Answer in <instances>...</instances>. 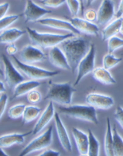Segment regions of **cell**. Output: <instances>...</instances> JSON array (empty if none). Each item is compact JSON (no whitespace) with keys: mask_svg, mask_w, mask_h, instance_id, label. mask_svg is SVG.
I'll return each mask as SVG.
<instances>
[{"mask_svg":"<svg viewBox=\"0 0 123 156\" xmlns=\"http://www.w3.org/2000/svg\"><path fill=\"white\" fill-rule=\"evenodd\" d=\"M116 17V18H123V0H121L119 4V7H118V10L117 13L114 15Z\"/></svg>","mask_w":123,"mask_h":156,"instance_id":"obj_41","label":"cell"},{"mask_svg":"<svg viewBox=\"0 0 123 156\" xmlns=\"http://www.w3.org/2000/svg\"><path fill=\"white\" fill-rule=\"evenodd\" d=\"M48 58L49 61L51 62L53 66L60 68V69L71 71V68L70 67V64H69L64 51L58 46L51 48L49 51Z\"/></svg>","mask_w":123,"mask_h":156,"instance_id":"obj_15","label":"cell"},{"mask_svg":"<svg viewBox=\"0 0 123 156\" xmlns=\"http://www.w3.org/2000/svg\"><path fill=\"white\" fill-rule=\"evenodd\" d=\"M54 118H55V129H56L57 136H58V138H59V143H60L63 148L66 151L71 152L72 151V144H71L70 138L69 136L67 128L65 127L64 124L62 121L59 113L55 112Z\"/></svg>","mask_w":123,"mask_h":156,"instance_id":"obj_13","label":"cell"},{"mask_svg":"<svg viewBox=\"0 0 123 156\" xmlns=\"http://www.w3.org/2000/svg\"><path fill=\"white\" fill-rule=\"evenodd\" d=\"M8 102V96L6 94L3 93L0 95V119L2 118L4 112L6 110Z\"/></svg>","mask_w":123,"mask_h":156,"instance_id":"obj_36","label":"cell"},{"mask_svg":"<svg viewBox=\"0 0 123 156\" xmlns=\"http://www.w3.org/2000/svg\"><path fill=\"white\" fill-rule=\"evenodd\" d=\"M28 36L32 45L42 48H53L60 44L62 42L70 38L74 37L75 34L68 33L67 34H57L51 33H40L31 28H26Z\"/></svg>","mask_w":123,"mask_h":156,"instance_id":"obj_2","label":"cell"},{"mask_svg":"<svg viewBox=\"0 0 123 156\" xmlns=\"http://www.w3.org/2000/svg\"><path fill=\"white\" fill-rule=\"evenodd\" d=\"M41 83L37 80H29V81H23L22 83H18L14 88V93H13V97L12 98H17L23 96L25 94H27L29 92H30L32 90H35L40 87Z\"/></svg>","mask_w":123,"mask_h":156,"instance_id":"obj_20","label":"cell"},{"mask_svg":"<svg viewBox=\"0 0 123 156\" xmlns=\"http://www.w3.org/2000/svg\"><path fill=\"white\" fill-rule=\"evenodd\" d=\"M87 104L94 107L95 109H109L114 105L113 98L108 95L98 93H90L85 98Z\"/></svg>","mask_w":123,"mask_h":156,"instance_id":"obj_11","label":"cell"},{"mask_svg":"<svg viewBox=\"0 0 123 156\" xmlns=\"http://www.w3.org/2000/svg\"><path fill=\"white\" fill-rule=\"evenodd\" d=\"M96 46L94 44H91L90 49L87 55L80 60L77 69V77L73 87H76L80 83L82 79L88 74L92 73L95 69V60H96Z\"/></svg>","mask_w":123,"mask_h":156,"instance_id":"obj_7","label":"cell"},{"mask_svg":"<svg viewBox=\"0 0 123 156\" xmlns=\"http://www.w3.org/2000/svg\"><path fill=\"white\" fill-rule=\"evenodd\" d=\"M115 15L112 0H103L97 11V22L100 26H106Z\"/></svg>","mask_w":123,"mask_h":156,"instance_id":"obj_14","label":"cell"},{"mask_svg":"<svg viewBox=\"0 0 123 156\" xmlns=\"http://www.w3.org/2000/svg\"><path fill=\"white\" fill-rule=\"evenodd\" d=\"M114 117L116 120L118 124L120 125V126L123 129V108L120 105L117 107L115 112H114Z\"/></svg>","mask_w":123,"mask_h":156,"instance_id":"obj_37","label":"cell"},{"mask_svg":"<svg viewBox=\"0 0 123 156\" xmlns=\"http://www.w3.org/2000/svg\"><path fill=\"white\" fill-rule=\"evenodd\" d=\"M88 156H99L100 155V142L94 135L92 130L88 129Z\"/></svg>","mask_w":123,"mask_h":156,"instance_id":"obj_26","label":"cell"},{"mask_svg":"<svg viewBox=\"0 0 123 156\" xmlns=\"http://www.w3.org/2000/svg\"><path fill=\"white\" fill-rule=\"evenodd\" d=\"M121 61H122V58L116 57L113 54L108 53L104 56L103 65H104V67H105L106 69L110 70L115 67L116 65H118Z\"/></svg>","mask_w":123,"mask_h":156,"instance_id":"obj_28","label":"cell"},{"mask_svg":"<svg viewBox=\"0 0 123 156\" xmlns=\"http://www.w3.org/2000/svg\"><path fill=\"white\" fill-rule=\"evenodd\" d=\"M55 114V111L54 104H53V101H50V102L48 103V105H47V107L45 108V109L43 110L42 114L40 115V117H39L37 122L36 123V125H34L33 130H32V134L36 135L40 133L41 131H43L47 127V125H48L49 123H50V121L54 118Z\"/></svg>","mask_w":123,"mask_h":156,"instance_id":"obj_16","label":"cell"},{"mask_svg":"<svg viewBox=\"0 0 123 156\" xmlns=\"http://www.w3.org/2000/svg\"><path fill=\"white\" fill-rule=\"evenodd\" d=\"M73 136L74 139L76 146L80 155H88V136L77 128H73L72 130Z\"/></svg>","mask_w":123,"mask_h":156,"instance_id":"obj_18","label":"cell"},{"mask_svg":"<svg viewBox=\"0 0 123 156\" xmlns=\"http://www.w3.org/2000/svg\"><path fill=\"white\" fill-rule=\"evenodd\" d=\"M80 2V12L81 14H84V0H77Z\"/></svg>","mask_w":123,"mask_h":156,"instance_id":"obj_43","label":"cell"},{"mask_svg":"<svg viewBox=\"0 0 123 156\" xmlns=\"http://www.w3.org/2000/svg\"><path fill=\"white\" fill-rule=\"evenodd\" d=\"M121 22H122V18H116L115 20H114L113 22L106 26L104 30H102V40L108 41V39L112 37H114L118 33H120Z\"/></svg>","mask_w":123,"mask_h":156,"instance_id":"obj_23","label":"cell"},{"mask_svg":"<svg viewBox=\"0 0 123 156\" xmlns=\"http://www.w3.org/2000/svg\"><path fill=\"white\" fill-rule=\"evenodd\" d=\"M95 0H87V6H90L94 2Z\"/></svg>","mask_w":123,"mask_h":156,"instance_id":"obj_45","label":"cell"},{"mask_svg":"<svg viewBox=\"0 0 123 156\" xmlns=\"http://www.w3.org/2000/svg\"><path fill=\"white\" fill-rule=\"evenodd\" d=\"M113 133V148L114 156H123V138L118 132L115 125L112 128Z\"/></svg>","mask_w":123,"mask_h":156,"instance_id":"obj_27","label":"cell"},{"mask_svg":"<svg viewBox=\"0 0 123 156\" xmlns=\"http://www.w3.org/2000/svg\"><path fill=\"white\" fill-rule=\"evenodd\" d=\"M77 91L71 83H57L49 81L48 90L44 100H49L60 105H70L73 94Z\"/></svg>","mask_w":123,"mask_h":156,"instance_id":"obj_3","label":"cell"},{"mask_svg":"<svg viewBox=\"0 0 123 156\" xmlns=\"http://www.w3.org/2000/svg\"><path fill=\"white\" fill-rule=\"evenodd\" d=\"M5 49H6V53L9 55H10V56H13V55H14L18 52V48L16 47V45L14 43L8 44L6 46Z\"/></svg>","mask_w":123,"mask_h":156,"instance_id":"obj_38","label":"cell"},{"mask_svg":"<svg viewBox=\"0 0 123 156\" xmlns=\"http://www.w3.org/2000/svg\"><path fill=\"white\" fill-rule=\"evenodd\" d=\"M41 112V109L35 105H28L26 106L24 110L22 119H23V125L30 123L35 120L39 116Z\"/></svg>","mask_w":123,"mask_h":156,"instance_id":"obj_25","label":"cell"},{"mask_svg":"<svg viewBox=\"0 0 123 156\" xmlns=\"http://www.w3.org/2000/svg\"><path fill=\"white\" fill-rule=\"evenodd\" d=\"M2 58L4 65L5 83L9 88L14 89L18 83L25 81V78L7 55L2 54Z\"/></svg>","mask_w":123,"mask_h":156,"instance_id":"obj_8","label":"cell"},{"mask_svg":"<svg viewBox=\"0 0 123 156\" xmlns=\"http://www.w3.org/2000/svg\"><path fill=\"white\" fill-rule=\"evenodd\" d=\"M42 98V95H41L40 92L36 90H32L30 92L27 94V100L29 102L32 103V104H36L38 103Z\"/></svg>","mask_w":123,"mask_h":156,"instance_id":"obj_33","label":"cell"},{"mask_svg":"<svg viewBox=\"0 0 123 156\" xmlns=\"http://www.w3.org/2000/svg\"><path fill=\"white\" fill-rule=\"evenodd\" d=\"M92 76L96 81L104 84V85H111L115 84L116 80L112 76L109 70L106 69L105 67H95L92 71Z\"/></svg>","mask_w":123,"mask_h":156,"instance_id":"obj_21","label":"cell"},{"mask_svg":"<svg viewBox=\"0 0 123 156\" xmlns=\"http://www.w3.org/2000/svg\"><path fill=\"white\" fill-rule=\"evenodd\" d=\"M92 44L89 41L84 38L72 37L61 43L62 50L67 56L71 71L74 74L77 72L79 63L87 55Z\"/></svg>","mask_w":123,"mask_h":156,"instance_id":"obj_1","label":"cell"},{"mask_svg":"<svg viewBox=\"0 0 123 156\" xmlns=\"http://www.w3.org/2000/svg\"><path fill=\"white\" fill-rule=\"evenodd\" d=\"M6 92V87H5V85H4L3 82L0 81V94L5 93Z\"/></svg>","mask_w":123,"mask_h":156,"instance_id":"obj_42","label":"cell"},{"mask_svg":"<svg viewBox=\"0 0 123 156\" xmlns=\"http://www.w3.org/2000/svg\"><path fill=\"white\" fill-rule=\"evenodd\" d=\"M36 22L42 25V26L54 28V29H57V30L68 31L70 33L74 34L75 35H80V32L77 30L76 28L71 24L70 22H67V21H65L63 19L55 18H41V19L38 20Z\"/></svg>","mask_w":123,"mask_h":156,"instance_id":"obj_12","label":"cell"},{"mask_svg":"<svg viewBox=\"0 0 123 156\" xmlns=\"http://www.w3.org/2000/svg\"><path fill=\"white\" fill-rule=\"evenodd\" d=\"M20 60L25 63H35L43 61L46 59L44 52L38 47L28 44L21 50L20 52Z\"/></svg>","mask_w":123,"mask_h":156,"instance_id":"obj_9","label":"cell"},{"mask_svg":"<svg viewBox=\"0 0 123 156\" xmlns=\"http://www.w3.org/2000/svg\"><path fill=\"white\" fill-rule=\"evenodd\" d=\"M26 106L25 104H17L13 105L8 110V116L11 119H18L22 117Z\"/></svg>","mask_w":123,"mask_h":156,"instance_id":"obj_30","label":"cell"},{"mask_svg":"<svg viewBox=\"0 0 123 156\" xmlns=\"http://www.w3.org/2000/svg\"><path fill=\"white\" fill-rule=\"evenodd\" d=\"M104 150L106 155L114 156L113 148V133L109 117H107V129L104 137Z\"/></svg>","mask_w":123,"mask_h":156,"instance_id":"obj_24","label":"cell"},{"mask_svg":"<svg viewBox=\"0 0 123 156\" xmlns=\"http://www.w3.org/2000/svg\"><path fill=\"white\" fill-rule=\"evenodd\" d=\"M123 47V39L118 37L117 36L112 37L108 40V53L113 54L116 50Z\"/></svg>","mask_w":123,"mask_h":156,"instance_id":"obj_29","label":"cell"},{"mask_svg":"<svg viewBox=\"0 0 123 156\" xmlns=\"http://www.w3.org/2000/svg\"><path fill=\"white\" fill-rule=\"evenodd\" d=\"M120 34H121L123 35V18H122V22H121V28H120Z\"/></svg>","mask_w":123,"mask_h":156,"instance_id":"obj_47","label":"cell"},{"mask_svg":"<svg viewBox=\"0 0 123 156\" xmlns=\"http://www.w3.org/2000/svg\"><path fill=\"white\" fill-rule=\"evenodd\" d=\"M59 113L67 115L73 118L91 122L94 125L99 124L96 109L89 105H59Z\"/></svg>","mask_w":123,"mask_h":156,"instance_id":"obj_4","label":"cell"},{"mask_svg":"<svg viewBox=\"0 0 123 156\" xmlns=\"http://www.w3.org/2000/svg\"><path fill=\"white\" fill-rule=\"evenodd\" d=\"M9 8H10V4L8 2L0 4V19L6 17V14L9 10Z\"/></svg>","mask_w":123,"mask_h":156,"instance_id":"obj_39","label":"cell"},{"mask_svg":"<svg viewBox=\"0 0 123 156\" xmlns=\"http://www.w3.org/2000/svg\"><path fill=\"white\" fill-rule=\"evenodd\" d=\"M70 22L80 33H84L89 35H99L100 29L97 25L94 24L93 22L87 21L84 18H77V17H73L70 18Z\"/></svg>","mask_w":123,"mask_h":156,"instance_id":"obj_17","label":"cell"},{"mask_svg":"<svg viewBox=\"0 0 123 156\" xmlns=\"http://www.w3.org/2000/svg\"><path fill=\"white\" fill-rule=\"evenodd\" d=\"M66 2L67 0H41L40 3L47 7L58 8Z\"/></svg>","mask_w":123,"mask_h":156,"instance_id":"obj_34","label":"cell"},{"mask_svg":"<svg viewBox=\"0 0 123 156\" xmlns=\"http://www.w3.org/2000/svg\"><path fill=\"white\" fill-rule=\"evenodd\" d=\"M0 75L3 76L4 75V71H2V67H1V62H0Z\"/></svg>","mask_w":123,"mask_h":156,"instance_id":"obj_46","label":"cell"},{"mask_svg":"<svg viewBox=\"0 0 123 156\" xmlns=\"http://www.w3.org/2000/svg\"><path fill=\"white\" fill-rule=\"evenodd\" d=\"M12 61L22 75L32 79V80L45 79L47 78L54 77L55 75L60 74L59 71H49V70L43 69L41 67L31 65L29 63H23L19 59L16 58L15 55L12 56Z\"/></svg>","mask_w":123,"mask_h":156,"instance_id":"obj_5","label":"cell"},{"mask_svg":"<svg viewBox=\"0 0 123 156\" xmlns=\"http://www.w3.org/2000/svg\"><path fill=\"white\" fill-rule=\"evenodd\" d=\"M50 13H51V10L41 7L35 3L32 0H27L23 15L26 18V23H27L32 22H36L38 20L43 18V16Z\"/></svg>","mask_w":123,"mask_h":156,"instance_id":"obj_10","label":"cell"},{"mask_svg":"<svg viewBox=\"0 0 123 156\" xmlns=\"http://www.w3.org/2000/svg\"><path fill=\"white\" fill-rule=\"evenodd\" d=\"M61 155L60 153L57 151L52 150V149H47L44 151L43 152L39 154V156H59Z\"/></svg>","mask_w":123,"mask_h":156,"instance_id":"obj_40","label":"cell"},{"mask_svg":"<svg viewBox=\"0 0 123 156\" xmlns=\"http://www.w3.org/2000/svg\"><path fill=\"white\" fill-rule=\"evenodd\" d=\"M84 18L87 21H89L91 22H94L95 21H97V12L94 10L93 9H88L84 12Z\"/></svg>","mask_w":123,"mask_h":156,"instance_id":"obj_35","label":"cell"},{"mask_svg":"<svg viewBox=\"0 0 123 156\" xmlns=\"http://www.w3.org/2000/svg\"><path fill=\"white\" fill-rule=\"evenodd\" d=\"M67 6L73 17H76L80 10V2L77 0H67Z\"/></svg>","mask_w":123,"mask_h":156,"instance_id":"obj_32","label":"cell"},{"mask_svg":"<svg viewBox=\"0 0 123 156\" xmlns=\"http://www.w3.org/2000/svg\"><path fill=\"white\" fill-rule=\"evenodd\" d=\"M32 133V131L26 133H12L2 135L0 136V147L2 148H7L15 144H22L25 142L27 136Z\"/></svg>","mask_w":123,"mask_h":156,"instance_id":"obj_19","label":"cell"},{"mask_svg":"<svg viewBox=\"0 0 123 156\" xmlns=\"http://www.w3.org/2000/svg\"><path fill=\"white\" fill-rule=\"evenodd\" d=\"M26 32L18 28H10L0 34V44H12L22 37Z\"/></svg>","mask_w":123,"mask_h":156,"instance_id":"obj_22","label":"cell"},{"mask_svg":"<svg viewBox=\"0 0 123 156\" xmlns=\"http://www.w3.org/2000/svg\"><path fill=\"white\" fill-rule=\"evenodd\" d=\"M0 156H8V154L4 151L3 148L0 147Z\"/></svg>","mask_w":123,"mask_h":156,"instance_id":"obj_44","label":"cell"},{"mask_svg":"<svg viewBox=\"0 0 123 156\" xmlns=\"http://www.w3.org/2000/svg\"><path fill=\"white\" fill-rule=\"evenodd\" d=\"M22 15V14H13V15L6 16L2 19H0V32L6 30L12 24L18 21V18Z\"/></svg>","mask_w":123,"mask_h":156,"instance_id":"obj_31","label":"cell"},{"mask_svg":"<svg viewBox=\"0 0 123 156\" xmlns=\"http://www.w3.org/2000/svg\"><path fill=\"white\" fill-rule=\"evenodd\" d=\"M53 127H49L44 133L39 135V136L33 139L29 144H28L22 150L20 156H26L34 151L43 150L48 147L52 143Z\"/></svg>","mask_w":123,"mask_h":156,"instance_id":"obj_6","label":"cell"}]
</instances>
